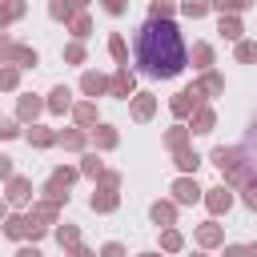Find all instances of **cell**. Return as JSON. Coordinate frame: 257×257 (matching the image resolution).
Segmentation results:
<instances>
[{
    "label": "cell",
    "mask_w": 257,
    "mask_h": 257,
    "mask_svg": "<svg viewBox=\"0 0 257 257\" xmlns=\"http://www.w3.org/2000/svg\"><path fill=\"white\" fill-rule=\"evenodd\" d=\"M137 68L149 76H177L185 68V40L173 20H145L137 28Z\"/></svg>",
    "instance_id": "6da1fadb"
},
{
    "label": "cell",
    "mask_w": 257,
    "mask_h": 257,
    "mask_svg": "<svg viewBox=\"0 0 257 257\" xmlns=\"http://www.w3.org/2000/svg\"><path fill=\"white\" fill-rule=\"evenodd\" d=\"M173 193H177V201H181V205H193V201H201V189H197V181H189V177H181V181L173 185Z\"/></svg>",
    "instance_id": "7a4b0ae2"
},
{
    "label": "cell",
    "mask_w": 257,
    "mask_h": 257,
    "mask_svg": "<svg viewBox=\"0 0 257 257\" xmlns=\"http://www.w3.org/2000/svg\"><path fill=\"white\" fill-rule=\"evenodd\" d=\"M133 84H137V80H133L128 64H120V68H116V76H112V92H116V96H133Z\"/></svg>",
    "instance_id": "3957f363"
},
{
    "label": "cell",
    "mask_w": 257,
    "mask_h": 257,
    "mask_svg": "<svg viewBox=\"0 0 257 257\" xmlns=\"http://www.w3.org/2000/svg\"><path fill=\"white\" fill-rule=\"evenodd\" d=\"M28 189H32V185H28L24 177H12V181H8V201H12V205H24V201L32 197Z\"/></svg>",
    "instance_id": "277c9868"
},
{
    "label": "cell",
    "mask_w": 257,
    "mask_h": 257,
    "mask_svg": "<svg viewBox=\"0 0 257 257\" xmlns=\"http://www.w3.org/2000/svg\"><path fill=\"white\" fill-rule=\"evenodd\" d=\"M197 100H201V92H197V88H189V92H177V96H173V112H177V116H185V112H189Z\"/></svg>",
    "instance_id": "5b68a950"
},
{
    "label": "cell",
    "mask_w": 257,
    "mask_h": 257,
    "mask_svg": "<svg viewBox=\"0 0 257 257\" xmlns=\"http://www.w3.org/2000/svg\"><path fill=\"white\" fill-rule=\"evenodd\" d=\"M205 205H209V213H225V209L233 205V197H229L225 189H209V197H205Z\"/></svg>",
    "instance_id": "8992f818"
},
{
    "label": "cell",
    "mask_w": 257,
    "mask_h": 257,
    "mask_svg": "<svg viewBox=\"0 0 257 257\" xmlns=\"http://www.w3.org/2000/svg\"><path fill=\"white\" fill-rule=\"evenodd\" d=\"M80 88H84L88 96H100V92L108 88V80H104L100 72H84V80H80Z\"/></svg>",
    "instance_id": "52a82bcc"
},
{
    "label": "cell",
    "mask_w": 257,
    "mask_h": 257,
    "mask_svg": "<svg viewBox=\"0 0 257 257\" xmlns=\"http://www.w3.org/2000/svg\"><path fill=\"white\" fill-rule=\"evenodd\" d=\"M28 229H32L28 217H8V221H4V233H8V237H28Z\"/></svg>",
    "instance_id": "ba28073f"
},
{
    "label": "cell",
    "mask_w": 257,
    "mask_h": 257,
    "mask_svg": "<svg viewBox=\"0 0 257 257\" xmlns=\"http://www.w3.org/2000/svg\"><path fill=\"white\" fill-rule=\"evenodd\" d=\"M133 116H137V120H149V116H153V96H149V92H141V96L133 100Z\"/></svg>",
    "instance_id": "9c48e42d"
},
{
    "label": "cell",
    "mask_w": 257,
    "mask_h": 257,
    "mask_svg": "<svg viewBox=\"0 0 257 257\" xmlns=\"http://www.w3.org/2000/svg\"><path fill=\"white\" fill-rule=\"evenodd\" d=\"M68 96H72V92H68V88H64V84H60V88H52V100H48V108H52V112H64V108H68V104H72V100H68Z\"/></svg>",
    "instance_id": "30bf717a"
},
{
    "label": "cell",
    "mask_w": 257,
    "mask_h": 257,
    "mask_svg": "<svg viewBox=\"0 0 257 257\" xmlns=\"http://www.w3.org/2000/svg\"><path fill=\"white\" fill-rule=\"evenodd\" d=\"M92 209H100V213L116 209V193H112V189H104V193H92Z\"/></svg>",
    "instance_id": "8fae6325"
},
{
    "label": "cell",
    "mask_w": 257,
    "mask_h": 257,
    "mask_svg": "<svg viewBox=\"0 0 257 257\" xmlns=\"http://www.w3.org/2000/svg\"><path fill=\"white\" fill-rule=\"evenodd\" d=\"M16 112H20V120H32V116L40 112V100H36V96H20V108H16Z\"/></svg>",
    "instance_id": "7c38bea8"
},
{
    "label": "cell",
    "mask_w": 257,
    "mask_h": 257,
    "mask_svg": "<svg viewBox=\"0 0 257 257\" xmlns=\"http://www.w3.org/2000/svg\"><path fill=\"white\" fill-rule=\"evenodd\" d=\"M169 16H173V4H165V0L149 4V20H169Z\"/></svg>",
    "instance_id": "4fadbf2b"
},
{
    "label": "cell",
    "mask_w": 257,
    "mask_h": 257,
    "mask_svg": "<svg viewBox=\"0 0 257 257\" xmlns=\"http://www.w3.org/2000/svg\"><path fill=\"white\" fill-rule=\"evenodd\" d=\"M213 128V112L209 108H197V116H193V133H209Z\"/></svg>",
    "instance_id": "5bb4252c"
},
{
    "label": "cell",
    "mask_w": 257,
    "mask_h": 257,
    "mask_svg": "<svg viewBox=\"0 0 257 257\" xmlns=\"http://www.w3.org/2000/svg\"><path fill=\"white\" fill-rule=\"evenodd\" d=\"M153 221H157V225H173V205L157 201V205H153Z\"/></svg>",
    "instance_id": "9a60e30c"
},
{
    "label": "cell",
    "mask_w": 257,
    "mask_h": 257,
    "mask_svg": "<svg viewBox=\"0 0 257 257\" xmlns=\"http://www.w3.org/2000/svg\"><path fill=\"white\" fill-rule=\"evenodd\" d=\"M177 165L189 173V169H197V165H201V157H197V153H189V149H181V153H177Z\"/></svg>",
    "instance_id": "2e32d148"
},
{
    "label": "cell",
    "mask_w": 257,
    "mask_h": 257,
    "mask_svg": "<svg viewBox=\"0 0 257 257\" xmlns=\"http://www.w3.org/2000/svg\"><path fill=\"white\" fill-rule=\"evenodd\" d=\"M72 12H80V4H60V0L52 4V16H56V20H68Z\"/></svg>",
    "instance_id": "e0dca14e"
},
{
    "label": "cell",
    "mask_w": 257,
    "mask_h": 257,
    "mask_svg": "<svg viewBox=\"0 0 257 257\" xmlns=\"http://www.w3.org/2000/svg\"><path fill=\"white\" fill-rule=\"evenodd\" d=\"M221 88H225V80H221V76H213V72H209V76H205V80H201V88H197V92H221Z\"/></svg>",
    "instance_id": "ac0fdd59"
},
{
    "label": "cell",
    "mask_w": 257,
    "mask_h": 257,
    "mask_svg": "<svg viewBox=\"0 0 257 257\" xmlns=\"http://www.w3.org/2000/svg\"><path fill=\"white\" fill-rule=\"evenodd\" d=\"M221 241V229L217 225H201V245H217Z\"/></svg>",
    "instance_id": "d6986e66"
},
{
    "label": "cell",
    "mask_w": 257,
    "mask_h": 257,
    "mask_svg": "<svg viewBox=\"0 0 257 257\" xmlns=\"http://www.w3.org/2000/svg\"><path fill=\"white\" fill-rule=\"evenodd\" d=\"M237 60H257V44L253 40H241L237 44Z\"/></svg>",
    "instance_id": "ffe728a7"
},
{
    "label": "cell",
    "mask_w": 257,
    "mask_h": 257,
    "mask_svg": "<svg viewBox=\"0 0 257 257\" xmlns=\"http://www.w3.org/2000/svg\"><path fill=\"white\" fill-rule=\"evenodd\" d=\"M16 52H20V44H12L8 36H0V60H16Z\"/></svg>",
    "instance_id": "44dd1931"
},
{
    "label": "cell",
    "mask_w": 257,
    "mask_h": 257,
    "mask_svg": "<svg viewBox=\"0 0 257 257\" xmlns=\"http://www.w3.org/2000/svg\"><path fill=\"white\" fill-rule=\"evenodd\" d=\"M193 60H197V64L205 68V64L213 60V48H209V44H197V48H193Z\"/></svg>",
    "instance_id": "7402d4cb"
},
{
    "label": "cell",
    "mask_w": 257,
    "mask_h": 257,
    "mask_svg": "<svg viewBox=\"0 0 257 257\" xmlns=\"http://www.w3.org/2000/svg\"><path fill=\"white\" fill-rule=\"evenodd\" d=\"M76 120H80V124H92V120H96V108H92V104H76Z\"/></svg>",
    "instance_id": "603a6c76"
},
{
    "label": "cell",
    "mask_w": 257,
    "mask_h": 257,
    "mask_svg": "<svg viewBox=\"0 0 257 257\" xmlns=\"http://www.w3.org/2000/svg\"><path fill=\"white\" fill-rule=\"evenodd\" d=\"M28 141H32V145H52L56 137H52L48 128H32V133H28Z\"/></svg>",
    "instance_id": "cb8c5ba5"
},
{
    "label": "cell",
    "mask_w": 257,
    "mask_h": 257,
    "mask_svg": "<svg viewBox=\"0 0 257 257\" xmlns=\"http://www.w3.org/2000/svg\"><path fill=\"white\" fill-rule=\"evenodd\" d=\"M20 12H24V4H0V24L4 20H16Z\"/></svg>",
    "instance_id": "d4e9b609"
},
{
    "label": "cell",
    "mask_w": 257,
    "mask_h": 257,
    "mask_svg": "<svg viewBox=\"0 0 257 257\" xmlns=\"http://www.w3.org/2000/svg\"><path fill=\"white\" fill-rule=\"evenodd\" d=\"M72 36H76V40L88 36V16H76V20H72Z\"/></svg>",
    "instance_id": "484cf974"
},
{
    "label": "cell",
    "mask_w": 257,
    "mask_h": 257,
    "mask_svg": "<svg viewBox=\"0 0 257 257\" xmlns=\"http://www.w3.org/2000/svg\"><path fill=\"white\" fill-rule=\"evenodd\" d=\"M221 32H225L229 40H237V36H241V24H237V20H225V16H221Z\"/></svg>",
    "instance_id": "4316f807"
},
{
    "label": "cell",
    "mask_w": 257,
    "mask_h": 257,
    "mask_svg": "<svg viewBox=\"0 0 257 257\" xmlns=\"http://www.w3.org/2000/svg\"><path fill=\"white\" fill-rule=\"evenodd\" d=\"M56 241H60V245H76V229H72V225L56 229Z\"/></svg>",
    "instance_id": "83f0119b"
},
{
    "label": "cell",
    "mask_w": 257,
    "mask_h": 257,
    "mask_svg": "<svg viewBox=\"0 0 257 257\" xmlns=\"http://www.w3.org/2000/svg\"><path fill=\"white\" fill-rule=\"evenodd\" d=\"M161 245H165V249H181V233H177V229H165Z\"/></svg>",
    "instance_id": "f1b7e54d"
},
{
    "label": "cell",
    "mask_w": 257,
    "mask_h": 257,
    "mask_svg": "<svg viewBox=\"0 0 257 257\" xmlns=\"http://www.w3.org/2000/svg\"><path fill=\"white\" fill-rule=\"evenodd\" d=\"M108 52H112L116 60H124V52H128V48H124V40H120V36H112V40H108Z\"/></svg>",
    "instance_id": "f546056e"
},
{
    "label": "cell",
    "mask_w": 257,
    "mask_h": 257,
    "mask_svg": "<svg viewBox=\"0 0 257 257\" xmlns=\"http://www.w3.org/2000/svg\"><path fill=\"white\" fill-rule=\"evenodd\" d=\"M64 60H68V64H80V60H84V48H80V44H68Z\"/></svg>",
    "instance_id": "4dcf8cb0"
},
{
    "label": "cell",
    "mask_w": 257,
    "mask_h": 257,
    "mask_svg": "<svg viewBox=\"0 0 257 257\" xmlns=\"http://www.w3.org/2000/svg\"><path fill=\"white\" fill-rule=\"evenodd\" d=\"M96 141H100V145L108 149V145H116V133H112L108 124H100V133H96Z\"/></svg>",
    "instance_id": "1f68e13d"
},
{
    "label": "cell",
    "mask_w": 257,
    "mask_h": 257,
    "mask_svg": "<svg viewBox=\"0 0 257 257\" xmlns=\"http://www.w3.org/2000/svg\"><path fill=\"white\" fill-rule=\"evenodd\" d=\"M20 128H16V120H0V141H12Z\"/></svg>",
    "instance_id": "d6a6232c"
},
{
    "label": "cell",
    "mask_w": 257,
    "mask_h": 257,
    "mask_svg": "<svg viewBox=\"0 0 257 257\" xmlns=\"http://www.w3.org/2000/svg\"><path fill=\"white\" fill-rule=\"evenodd\" d=\"M165 141H169V145H173V149H177V153H181V145H185V128H173V133H169V137H165Z\"/></svg>",
    "instance_id": "836d02e7"
},
{
    "label": "cell",
    "mask_w": 257,
    "mask_h": 257,
    "mask_svg": "<svg viewBox=\"0 0 257 257\" xmlns=\"http://www.w3.org/2000/svg\"><path fill=\"white\" fill-rule=\"evenodd\" d=\"M205 12H209V4H185V16H193V20L205 16Z\"/></svg>",
    "instance_id": "e575fe53"
},
{
    "label": "cell",
    "mask_w": 257,
    "mask_h": 257,
    "mask_svg": "<svg viewBox=\"0 0 257 257\" xmlns=\"http://www.w3.org/2000/svg\"><path fill=\"white\" fill-rule=\"evenodd\" d=\"M16 60L28 68V64H36V52H32V48H20V52H16Z\"/></svg>",
    "instance_id": "d590c367"
},
{
    "label": "cell",
    "mask_w": 257,
    "mask_h": 257,
    "mask_svg": "<svg viewBox=\"0 0 257 257\" xmlns=\"http://www.w3.org/2000/svg\"><path fill=\"white\" fill-rule=\"evenodd\" d=\"M100 257H124V249H120V245H116V241H108V245H104V249H100Z\"/></svg>",
    "instance_id": "8d00e7d4"
},
{
    "label": "cell",
    "mask_w": 257,
    "mask_h": 257,
    "mask_svg": "<svg viewBox=\"0 0 257 257\" xmlns=\"http://www.w3.org/2000/svg\"><path fill=\"white\" fill-rule=\"evenodd\" d=\"M245 205L257 209V181H249V189H245Z\"/></svg>",
    "instance_id": "74e56055"
},
{
    "label": "cell",
    "mask_w": 257,
    "mask_h": 257,
    "mask_svg": "<svg viewBox=\"0 0 257 257\" xmlns=\"http://www.w3.org/2000/svg\"><path fill=\"white\" fill-rule=\"evenodd\" d=\"M0 84L12 88V84H16V68H4V72H0Z\"/></svg>",
    "instance_id": "f35d334b"
},
{
    "label": "cell",
    "mask_w": 257,
    "mask_h": 257,
    "mask_svg": "<svg viewBox=\"0 0 257 257\" xmlns=\"http://www.w3.org/2000/svg\"><path fill=\"white\" fill-rule=\"evenodd\" d=\"M60 141H64V145H68V149H76V145H80V141H84V137H80V133H64V137H60Z\"/></svg>",
    "instance_id": "ab89813d"
},
{
    "label": "cell",
    "mask_w": 257,
    "mask_h": 257,
    "mask_svg": "<svg viewBox=\"0 0 257 257\" xmlns=\"http://www.w3.org/2000/svg\"><path fill=\"white\" fill-rule=\"evenodd\" d=\"M84 173H92V177H96V173H100V161H96V157H84Z\"/></svg>",
    "instance_id": "60d3db41"
},
{
    "label": "cell",
    "mask_w": 257,
    "mask_h": 257,
    "mask_svg": "<svg viewBox=\"0 0 257 257\" xmlns=\"http://www.w3.org/2000/svg\"><path fill=\"white\" fill-rule=\"evenodd\" d=\"M225 257H249V249H241V245H229V249H225Z\"/></svg>",
    "instance_id": "b9f144b4"
},
{
    "label": "cell",
    "mask_w": 257,
    "mask_h": 257,
    "mask_svg": "<svg viewBox=\"0 0 257 257\" xmlns=\"http://www.w3.org/2000/svg\"><path fill=\"white\" fill-rule=\"evenodd\" d=\"M0 177H12V161L8 157H0Z\"/></svg>",
    "instance_id": "7bdbcfd3"
},
{
    "label": "cell",
    "mask_w": 257,
    "mask_h": 257,
    "mask_svg": "<svg viewBox=\"0 0 257 257\" xmlns=\"http://www.w3.org/2000/svg\"><path fill=\"white\" fill-rule=\"evenodd\" d=\"M16 257H40V249H20Z\"/></svg>",
    "instance_id": "ee69618b"
},
{
    "label": "cell",
    "mask_w": 257,
    "mask_h": 257,
    "mask_svg": "<svg viewBox=\"0 0 257 257\" xmlns=\"http://www.w3.org/2000/svg\"><path fill=\"white\" fill-rule=\"evenodd\" d=\"M72 257H92V253L88 249H72Z\"/></svg>",
    "instance_id": "f6af8a7d"
},
{
    "label": "cell",
    "mask_w": 257,
    "mask_h": 257,
    "mask_svg": "<svg viewBox=\"0 0 257 257\" xmlns=\"http://www.w3.org/2000/svg\"><path fill=\"white\" fill-rule=\"evenodd\" d=\"M249 257H257V245H253V249H249Z\"/></svg>",
    "instance_id": "bcb514c9"
},
{
    "label": "cell",
    "mask_w": 257,
    "mask_h": 257,
    "mask_svg": "<svg viewBox=\"0 0 257 257\" xmlns=\"http://www.w3.org/2000/svg\"><path fill=\"white\" fill-rule=\"evenodd\" d=\"M0 217H4V205H0Z\"/></svg>",
    "instance_id": "7dc6e473"
},
{
    "label": "cell",
    "mask_w": 257,
    "mask_h": 257,
    "mask_svg": "<svg viewBox=\"0 0 257 257\" xmlns=\"http://www.w3.org/2000/svg\"><path fill=\"white\" fill-rule=\"evenodd\" d=\"M145 257H157V253H145Z\"/></svg>",
    "instance_id": "c3c4849f"
}]
</instances>
